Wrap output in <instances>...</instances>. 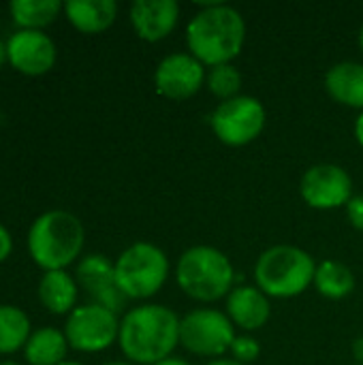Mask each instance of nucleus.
Returning a JSON list of instances; mask_svg holds the SVG:
<instances>
[{
	"instance_id": "f257e3e1",
	"label": "nucleus",
	"mask_w": 363,
	"mask_h": 365,
	"mask_svg": "<svg viewBox=\"0 0 363 365\" xmlns=\"http://www.w3.org/2000/svg\"><path fill=\"white\" fill-rule=\"evenodd\" d=\"M180 317L160 304L131 308L120 319L118 344L135 365H156L173 355L180 344Z\"/></svg>"
},
{
	"instance_id": "f03ea898",
	"label": "nucleus",
	"mask_w": 363,
	"mask_h": 365,
	"mask_svg": "<svg viewBox=\"0 0 363 365\" xmlns=\"http://www.w3.org/2000/svg\"><path fill=\"white\" fill-rule=\"evenodd\" d=\"M246 21L242 13L223 2H208L186 26V45L203 66L231 64L244 49Z\"/></svg>"
},
{
	"instance_id": "7ed1b4c3",
	"label": "nucleus",
	"mask_w": 363,
	"mask_h": 365,
	"mask_svg": "<svg viewBox=\"0 0 363 365\" xmlns=\"http://www.w3.org/2000/svg\"><path fill=\"white\" fill-rule=\"evenodd\" d=\"M26 244L32 261L43 272H58L79 259L86 244V229L75 214L49 210L34 218Z\"/></svg>"
},
{
	"instance_id": "20e7f679",
	"label": "nucleus",
	"mask_w": 363,
	"mask_h": 365,
	"mask_svg": "<svg viewBox=\"0 0 363 365\" xmlns=\"http://www.w3.org/2000/svg\"><path fill=\"white\" fill-rule=\"evenodd\" d=\"M175 280L190 299L212 304L233 291L235 269L223 250L214 246H193L178 259Z\"/></svg>"
},
{
	"instance_id": "39448f33",
	"label": "nucleus",
	"mask_w": 363,
	"mask_h": 365,
	"mask_svg": "<svg viewBox=\"0 0 363 365\" xmlns=\"http://www.w3.org/2000/svg\"><path fill=\"white\" fill-rule=\"evenodd\" d=\"M315 259L291 244H276L261 252L255 265L257 287L276 299H291L315 284Z\"/></svg>"
},
{
	"instance_id": "423d86ee",
	"label": "nucleus",
	"mask_w": 363,
	"mask_h": 365,
	"mask_svg": "<svg viewBox=\"0 0 363 365\" xmlns=\"http://www.w3.org/2000/svg\"><path fill=\"white\" fill-rule=\"evenodd\" d=\"M116 284L126 299H150L154 297L169 278L167 255L150 244L137 242L128 246L116 261Z\"/></svg>"
},
{
	"instance_id": "0eeeda50",
	"label": "nucleus",
	"mask_w": 363,
	"mask_h": 365,
	"mask_svg": "<svg viewBox=\"0 0 363 365\" xmlns=\"http://www.w3.org/2000/svg\"><path fill=\"white\" fill-rule=\"evenodd\" d=\"M235 336L227 312L214 308H197L180 321V344L197 357L220 359L229 353Z\"/></svg>"
},
{
	"instance_id": "6e6552de",
	"label": "nucleus",
	"mask_w": 363,
	"mask_h": 365,
	"mask_svg": "<svg viewBox=\"0 0 363 365\" xmlns=\"http://www.w3.org/2000/svg\"><path fill=\"white\" fill-rule=\"evenodd\" d=\"M265 107L259 98L240 94L231 101L220 103L212 118L210 126L220 143L231 148H242L252 143L265 128Z\"/></svg>"
},
{
	"instance_id": "1a4fd4ad",
	"label": "nucleus",
	"mask_w": 363,
	"mask_h": 365,
	"mask_svg": "<svg viewBox=\"0 0 363 365\" xmlns=\"http://www.w3.org/2000/svg\"><path fill=\"white\" fill-rule=\"evenodd\" d=\"M64 336L73 351L101 353L118 342L120 319L98 304L77 306L64 323Z\"/></svg>"
},
{
	"instance_id": "9d476101",
	"label": "nucleus",
	"mask_w": 363,
	"mask_h": 365,
	"mask_svg": "<svg viewBox=\"0 0 363 365\" xmlns=\"http://www.w3.org/2000/svg\"><path fill=\"white\" fill-rule=\"evenodd\" d=\"M300 195L315 210H338L351 201L353 180L344 167L321 163L302 175Z\"/></svg>"
},
{
	"instance_id": "9b49d317",
	"label": "nucleus",
	"mask_w": 363,
	"mask_h": 365,
	"mask_svg": "<svg viewBox=\"0 0 363 365\" xmlns=\"http://www.w3.org/2000/svg\"><path fill=\"white\" fill-rule=\"evenodd\" d=\"M205 66L186 51L165 56L154 73L156 92L169 101H186L205 86Z\"/></svg>"
},
{
	"instance_id": "f8f14e48",
	"label": "nucleus",
	"mask_w": 363,
	"mask_h": 365,
	"mask_svg": "<svg viewBox=\"0 0 363 365\" xmlns=\"http://www.w3.org/2000/svg\"><path fill=\"white\" fill-rule=\"evenodd\" d=\"M9 64L28 77L45 75L56 64V43L43 30H15L6 41Z\"/></svg>"
},
{
	"instance_id": "ddd939ff",
	"label": "nucleus",
	"mask_w": 363,
	"mask_h": 365,
	"mask_svg": "<svg viewBox=\"0 0 363 365\" xmlns=\"http://www.w3.org/2000/svg\"><path fill=\"white\" fill-rule=\"evenodd\" d=\"M75 280L92 297V304H98L116 314L124 308L126 297L116 284V267L105 255L83 257L77 263Z\"/></svg>"
},
{
	"instance_id": "4468645a",
	"label": "nucleus",
	"mask_w": 363,
	"mask_h": 365,
	"mask_svg": "<svg viewBox=\"0 0 363 365\" xmlns=\"http://www.w3.org/2000/svg\"><path fill=\"white\" fill-rule=\"evenodd\" d=\"M131 24L141 41L158 43L167 38L180 21L175 0H137L131 4Z\"/></svg>"
},
{
	"instance_id": "2eb2a0df",
	"label": "nucleus",
	"mask_w": 363,
	"mask_h": 365,
	"mask_svg": "<svg viewBox=\"0 0 363 365\" xmlns=\"http://www.w3.org/2000/svg\"><path fill=\"white\" fill-rule=\"evenodd\" d=\"M227 317L244 331H257L265 327L272 317L267 295L259 287H233L227 295Z\"/></svg>"
},
{
	"instance_id": "dca6fc26",
	"label": "nucleus",
	"mask_w": 363,
	"mask_h": 365,
	"mask_svg": "<svg viewBox=\"0 0 363 365\" xmlns=\"http://www.w3.org/2000/svg\"><path fill=\"white\" fill-rule=\"evenodd\" d=\"M64 15L75 30L98 34L116 21L118 4L113 0H68L64 2Z\"/></svg>"
},
{
	"instance_id": "f3484780",
	"label": "nucleus",
	"mask_w": 363,
	"mask_h": 365,
	"mask_svg": "<svg viewBox=\"0 0 363 365\" xmlns=\"http://www.w3.org/2000/svg\"><path fill=\"white\" fill-rule=\"evenodd\" d=\"M39 302L51 314H71L77 308L79 284L66 269L45 272L39 280Z\"/></svg>"
},
{
	"instance_id": "a211bd4d",
	"label": "nucleus",
	"mask_w": 363,
	"mask_h": 365,
	"mask_svg": "<svg viewBox=\"0 0 363 365\" xmlns=\"http://www.w3.org/2000/svg\"><path fill=\"white\" fill-rule=\"evenodd\" d=\"M325 90L336 103L363 111V64L353 60L334 64L325 75Z\"/></svg>"
},
{
	"instance_id": "6ab92c4d",
	"label": "nucleus",
	"mask_w": 363,
	"mask_h": 365,
	"mask_svg": "<svg viewBox=\"0 0 363 365\" xmlns=\"http://www.w3.org/2000/svg\"><path fill=\"white\" fill-rule=\"evenodd\" d=\"M68 342L64 331L56 327H41L32 331L24 346V357L30 365H60L66 361Z\"/></svg>"
},
{
	"instance_id": "aec40b11",
	"label": "nucleus",
	"mask_w": 363,
	"mask_h": 365,
	"mask_svg": "<svg viewBox=\"0 0 363 365\" xmlns=\"http://www.w3.org/2000/svg\"><path fill=\"white\" fill-rule=\"evenodd\" d=\"M64 11L60 0H13L9 2V13L19 30H43L53 24Z\"/></svg>"
},
{
	"instance_id": "412c9836",
	"label": "nucleus",
	"mask_w": 363,
	"mask_h": 365,
	"mask_svg": "<svg viewBox=\"0 0 363 365\" xmlns=\"http://www.w3.org/2000/svg\"><path fill=\"white\" fill-rule=\"evenodd\" d=\"M315 289L332 302L344 299L355 291V274L340 261H323L317 265Z\"/></svg>"
},
{
	"instance_id": "4be33fe9",
	"label": "nucleus",
	"mask_w": 363,
	"mask_h": 365,
	"mask_svg": "<svg viewBox=\"0 0 363 365\" xmlns=\"http://www.w3.org/2000/svg\"><path fill=\"white\" fill-rule=\"evenodd\" d=\"M30 336V317L17 306H0V355L17 353Z\"/></svg>"
},
{
	"instance_id": "5701e85b",
	"label": "nucleus",
	"mask_w": 363,
	"mask_h": 365,
	"mask_svg": "<svg viewBox=\"0 0 363 365\" xmlns=\"http://www.w3.org/2000/svg\"><path fill=\"white\" fill-rule=\"evenodd\" d=\"M205 83H208L210 92L216 98H220V103H225V101H231V98L240 96L242 73H240V68L233 62L231 64H218V66L210 68Z\"/></svg>"
},
{
	"instance_id": "b1692460",
	"label": "nucleus",
	"mask_w": 363,
	"mask_h": 365,
	"mask_svg": "<svg viewBox=\"0 0 363 365\" xmlns=\"http://www.w3.org/2000/svg\"><path fill=\"white\" fill-rule=\"evenodd\" d=\"M231 357L240 364L248 365L252 364L259 355H261V344L252 338V336H235L231 349H229Z\"/></svg>"
},
{
	"instance_id": "393cba45",
	"label": "nucleus",
	"mask_w": 363,
	"mask_h": 365,
	"mask_svg": "<svg viewBox=\"0 0 363 365\" xmlns=\"http://www.w3.org/2000/svg\"><path fill=\"white\" fill-rule=\"evenodd\" d=\"M347 216L357 231H363V195L351 197V201L347 203Z\"/></svg>"
},
{
	"instance_id": "a878e982",
	"label": "nucleus",
	"mask_w": 363,
	"mask_h": 365,
	"mask_svg": "<svg viewBox=\"0 0 363 365\" xmlns=\"http://www.w3.org/2000/svg\"><path fill=\"white\" fill-rule=\"evenodd\" d=\"M13 252V237L4 225H0V263H4Z\"/></svg>"
},
{
	"instance_id": "bb28decb",
	"label": "nucleus",
	"mask_w": 363,
	"mask_h": 365,
	"mask_svg": "<svg viewBox=\"0 0 363 365\" xmlns=\"http://www.w3.org/2000/svg\"><path fill=\"white\" fill-rule=\"evenodd\" d=\"M353 357H355L357 365H363V336L353 342Z\"/></svg>"
},
{
	"instance_id": "cd10ccee",
	"label": "nucleus",
	"mask_w": 363,
	"mask_h": 365,
	"mask_svg": "<svg viewBox=\"0 0 363 365\" xmlns=\"http://www.w3.org/2000/svg\"><path fill=\"white\" fill-rule=\"evenodd\" d=\"M355 139H357V143L363 148V111L357 115V120H355Z\"/></svg>"
},
{
	"instance_id": "c85d7f7f",
	"label": "nucleus",
	"mask_w": 363,
	"mask_h": 365,
	"mask_svg": "<svg viewBox=\"0 0 363 365\" xmlns=\"http://www.w3.org/2000/svg\"><path fill=\"white\" fill-rule=\"evenodd\" d=\"M156 365H190L186 359H182V357H167V359H163V361H158Z\"/></svg>"
},
{
	"instance_id": "c756f323",
	"label": "nucleus",
	"mask_w": 363,
	"mask_h": 365,
	"mask_svg": "<svg viewBox=\"0 0 363 365\" xmlns=\"http://www.w3.org/2000/svg\"><path fill=\"white\" fill-rule=\"evenodd\" d=\"M208 365H244V364H240V361H235V359H212L210 364Z\"/></svg>"
},
{
	"instance_id": "7c9ffc66",
	"label": "nucleus",
	"mask_w": 363,
	"mask_h": 365,
	"mask_svg": "<svg viewBox=\"0 0 363 365\" xmlns=\"http://www.w3.org/2000/svg\"><path fill=\"white\" fill-rule=\"evenodd\" d=\"M4 62H9V51H6V43L0 41V66H2Z\"/></svg>"
},
{
	"instance_id": "2f4dec72",
	"label": "nucleus",
	"mask_w": 363,
	"mask_h": 365,
	"mask_svg": "<svg viewBox=\"0 0 363 365\" xmlns=\"http://www.w3.org/2000/svg\"><path fill=\"white\" fill-rule=\"evenodd\" d=\"M105 365H135V364H131V361H111V364H105Z\"/></svg>"
},
{
	"instance_id": "473e14b6",
	"label": "nucleus",
	"mask_w": 363,
	"mask_h": 365,
	"mask_svg": "<svg viewBox=\"0 0 363 365\" xmlns=\"http://www.w3.org/2000/svg\"><path fill=\"white\" fill-rule=\"evenodd\" d=\"M359 47H362V51H363V24H362V30H359Z\"/></svg>"
},
{
	"instance_id": "72a5a7b5",
	"label": "nucleus",
	"mask_w": 363,
	"mask_h": 365,
	"mask_svg": "<svg viewBox=\"0 0 363 365\" xmlns=\"http://www.w3.org/2000/svg\"><path fill=\"white\" fill-rule=\"evenodd\" d=\"M60 365H83V364H79V361H64V364H60Z\"/></svg>"
},
{
	"instance_id": "f704fd0d",
	"label": "nucleus",
	"mask_w": 363,
	"mask_h": 365,
	"mask_svg": "<svg viewBox=\"0 0 363 365\" xmlns=\"http://www.w3.org/2000/svg\"><path fill=\"white\" fill-rule=\"evenodd\" d=\"M0 365H19V364H15V361H2Z\"/></svg>"
}]
</instances>
